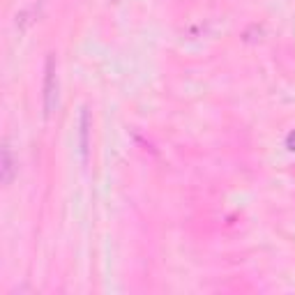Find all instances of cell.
Segmentation results:
<instances>
[{
	"instance_id": "obj_3",
	"label": "cell",
	"mask_w": 295,
	"mask_h": 295,
	"mask_svg": "<svg viewBox=\"0 0 295 295\" xmlns=\"http://www.w3.org/2000/svg\"><path fill=\"white\" fill-rule=\"evenodd\" d=\"M85 131H88V113H83L81 115V150H83V155H85V150H88V143H85Z\"/></svg>"
},
{
	"instance_id": "obj_2",
	"label": "cell",
	"mask_w": 295,
	"mask_h": 295,
	"mask_svg": "<svg viewBox=\"0 0 295 295\" xmlns=\"http://www.w3.org/2000/svg\"><path fill=\"white\" fill-rule=\"evenodd\" d=\"M12 180V159H9V150H2V182L7 185Z\"/></svg>"
},
{
	"instance_id": "obj_1",
	"label": "cell",
	"mask_w": 295,
	"mask_h": 295,
	"mask_svg": "<svg viewBox=\"0 0 295 295\" xmlns=\"http://www.w3.org/2000/svg\"><path fill=\"white\" fill-rule=\"evenodd\" d=\"M58 81H56V60L53 56L46 58V76H44V113L49 115L56 106Z\"/></svg>"
},
{
	"instance_id": "obj_4",
	"label": "cell",
	"mask_w": 295,
	"mask_h": 295,
	"mask_svg": "<svg viewBox=\"0 0 295 295\" xmlns=\"http://www.w3.org/2000/svg\"><path fill=\"white\" fill-rule=\"evenodd\" d=\"M288 146H291V148H293V150H295V131H293V134H291V136H288Z\"/></svg>"
}]
</instances>
